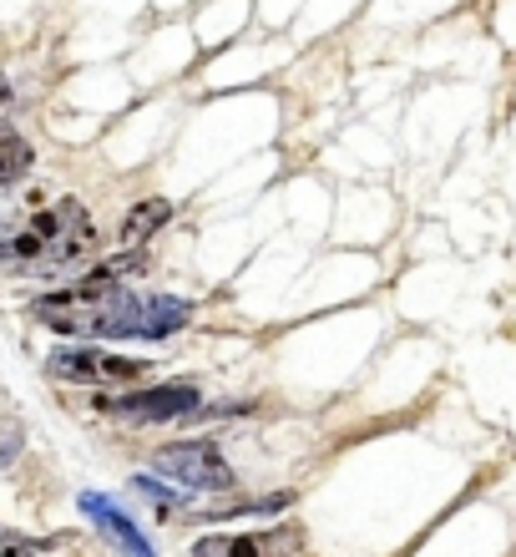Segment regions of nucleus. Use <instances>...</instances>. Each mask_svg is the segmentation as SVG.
I'll return each mask as SVG.
<instances>
[{
	"label": "nucleus",
	"mask_w": 516,
	"mask_h": 557,
	"mask_svg": "<svg viewBox=\"0 0 516 557\" xmlns=\"http://www.w3.org/2000/svg\"><path fill=\"white\" fill-rule=\"evenodd\" d=\"M46 370L56 381H72V385H127V381H142L148 375V360H133V355H112L102 345H61L51 350Z\"/></svg>",
	"instance_id": "nucleus-1"
},
{
	"label": "nucleus",
	"mask_w": 516,
	"mask_h": 557,
	"mask_svg": "<svg viewBox=\"0 0 516 557\" xmlns=\"http://www.w3.org/2000/svg\"><path fill=\"white\" fill-rule=\"evenodd\" d=\"M152 467L163 471L167 482L188 486V492H223V486H234V471H228V461L218 456L213 441H177V446H163V451L152 456Z\"/></svg>",
	"instance_id": "nucleus-2"
},
{
	"label": "nucleus",
	"mask_w": 516,
	"mask_h": 557,
	"mask_svg": "<svg viewBox=\"0 0 516 557\" xmlns=\"http://www.w3.org/2000/svg\"><path fill=\"white\" fill-rule=\"evenodd\" d=\"M122 421H177V416L198 411V391L192 385H152V391H133V396L102 400Z\"/></svg>",
	"instance_id": "nucleus-3"
},
{
	"label": "nucleus",
	"mask_w": 516,
	"mask_h": 557,
	"mask_svg": "<svg viewBox=\"0 0 516 557\" xmlns=\"http://www.w3.org/2000/svg\"><path fill=\"white\" fill-rule=\"evenodd\" d=\"M81 512L102 528V537H112V543H117L122 557H158V553H152V543L142 537V528H137L133 517L122 512L112 497H102V492H81Z\"/></svg>",
	"instance_id": "nucleus-4"
},
{
	"label": "nucleus",
	"mask_w": 516,
	"mask_h": 557,
	"mask_svg": "<svg viewBox=\"0 0 516 557\" xmlns=\"http://www.w3.org/2000/svg\"><path fill=\"white\" fill-rule=\"evenodd\" d=\"M167 219H173V203H167V198H142V203L127 213V223H122V238H127V244H148Z\"/></svg>",
	"instance_id": "nucleus-5"
},
{
	"label": "nucleus",
	"mask_w": 516,
	"mask_h": 557,
	"mask_svg": "<svg viewBox=\"0 0 516 557\" xmlns=\"http://www.w3.org/2000/svg\"><path fill=\"white\" fill-rule=\"evenodd\" d=\"M30 158H36V152H30L26 137H15L11 127H0V188H5V183H15V177L26 173Z\"/></svg>",
	"instance_id": "nucleus-6"
},
{
	"label": "nucleus",
	"mask_w": 516,
	"mask_h": 557,
	"mask_svg": "<svg viewBox=\"0 0 516 557\" xmlns=\"http://www.w3.org/2000/svg\"><path fill=\"white\" fill-rule=\"evenodd\" d=\"M192 557H264L259 537H198Z\"/></svg>",
	"instance_id": "nucleus-7"
},
{
	"label": "nucleus",
	"mask_w": 516,
	"mask_h": 557,
	"mask_svg": "<svg viewBox=\"0 0 516 557\" xmlns=\"http://www.w3.org/2000/svg\"><path fill=\"white\" fill-rule=\"evenodd\" d=\"M15 451H21V431H15V425H0V467H5Z\"/></svg>",
	"instance_id": "nucleus-8"
},
{
	"label": "nucleus",
	"mask_w": 516,
	"mask_h": 557,
	"mask_svg": "<svg viewBox=\"0 0 516 557\" xmlns=\"http://www.w3.org/2000/svg\"><path fill=\"white\" fill-rule=\"evenodd\" d=\"M0 557H36V547L26 537H0Z\"/></svg>",
	"instance_id": "nucleus-9"
},
{
	"label": "nucleus",
	"mask_w": 516,
	"mask_h": 557,
	"mask_svg": "<svg viewBox=\"0 0 516 557\" xmlns=\"http://www.w3.org/2000/svg\"><path fill=\"white\" fill-rule=\"evenodd\" d=\"M11 102V82H5V76H0V107Z\"/></svg>",
	"instance_id": "nucleus-10"
}]
</instances>
